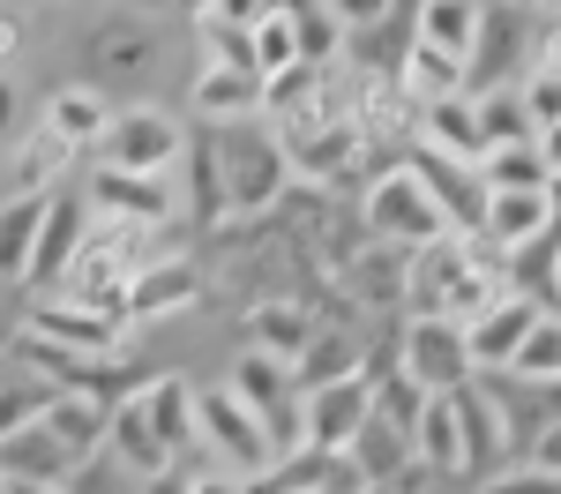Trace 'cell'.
Segmentation results:
<instances>
[{"label": "cell", "instance_id": "cell-1", "mask_svg": "<svg viewBox=\"0 0 561 494\" xmlns=\"http://www.w3.org/2000/svg\"><path fill=\"white\" fill-rule=\"evenodd\" d=\"M217 165H225V195H232V225H262L277 218V203L293 195V150L277 142L270 120H248V128H210Z\"/></svg>", "mask_w": 561, "mask_h": 494}, {"label": "cell", "instance_id": "cell-2", "mask_svg": "<svg viewBox=\"0 0 561 494\" xmlns=\"http://www.w3.org/2000/svg\"><path fill=\"white\" fill-rule=\"evenodd\" d=\"M195 150V128L180 120L173 105H150L135 97L113 113V128L98 142V173H121V180H173Z\"/></svg>", "mask_w": 561, "mask_h": 494}, {"label": "cell", "instance_id": "cell-3", "mask_svg": "<svg viewBox=\"0 0 561 494\" xmlns=\"http://www.w3.org/2000/svg\"><path fill=\"white\" fill-rule=\"evenodd\" d=\"M359 225H367V240L404 248V255H427V248H442V240L457 232L412 165H397V173H382V180H367V187H359Z\"/></svg>", "mask_w": 561, "mask_h": 494}, {"label": "cell", "instance_id": "cell-4", "mask_svg": "<svg viewBox=\"0 0 561 494\" xmlns=\"http://www.w3.org/2000/svg\"><path fill=\"white\" fill-rule=\"evenodd\" d=\"M397 367H404L427 398H457L465 382H479L465 322H449V314H404V330H397Z\"/></svg>", "mask_w": 561, "mask_h": 494}, {"label": "cell", "instance_id": "cell-5", "mask_svg": "<svg viewBox=\"0 0 561 494\" xmlns=\"http://www.w3.org/2000/svg\"><path fill=\"white\" fill-rule=\"evenodd\" d=\"M23 330H38V337H53L60 353H83V359H98V367H121L135 322L121 308H90V300H76V292H53V300L31 308Z\"/></svg>", "mask_w": 561, "mask_h": 494}, {"label": "cell", "instance_id": "cell-6", "mask_svg": "<svg viewBox=\"0 0 561 494\" xmlns=\"http://www.w3.org/2000/svg\"><path fill=\"white\" fill-rule=\"evenodd\" d=\"M531 45H539V15L479 8V45H472V68H465V97L524 83V76H531Z\"/></svg>", "mask_w": 561, "mask_h": 494}, {"label": "cell", "instance_id": "cell-7", "mask_svg": "<svg viewBox=\"0 0 561 494\" xmlns=\"http://www.w3.org/2000/svg\"><path fill=\"white\" fill-rule=\"evenodd\" d=\"M457 435H465V487H486L517 464V443H510V420H502V398L486 382H465L457 390Z\"/></svg>", "mask_w": 561, "mask_h": 494}, {"label": "cell", "instance_id": "cell-8", "mask_svg": "<svg viewBox=\"0 0 561 494\" xmlns=\"http://www.w3.org/2000/svg\"><path fill=\"white\" fill-rule=\"evenodd\" d=\"M547 300H531V292H502L494 308L465 322V345H472V367L479 375H517V353L539 337V322H547Z\"/></svg>", "mask_w": 561, "mask_h": 494}, {"label": "cell", "instance_id": "cell-9", "mask_svg": "<svg viewBox=\"0 0 561 494\" xmlns=\"http://www.w3.org/2000/svg\"><path fill=\"white\" fill-rule=\"evenodd\" d=\"M367 420H375V375H352V382H330V390L300 398V435L322 457H345L367 435Z\"/></svg>", "mask_w": 561, "mask_h": 494}, {"label": "cell", "instance_id": "cell-10", "mask_svg": "<svg viewBox=\"0 0 561 494\" xmlns=\"http://www.w3.org/2000/svg\"><path fill=\"white\" fill-rule=\"evenodd\" d=\"M90 68H98V90L105 83H142L150 68H158V31H150V15H135V8H113V15H98L90 23Z\"/></svg>", "mask_w": 561, "mask_h": 494}, {"label": "cell", "instance_id": "cell-11", "mask_svg": "<svg viewBox=\"0 0 561 494\" xmlns=\"http://www.w3.org/2000/svg\"><path fill=\"white\" fill-rule=\"evenodd\" d=\"M90 195H68V187H53V218H45L38 232V263H31V292L38 300H53L68 277H76V263H83V248H90Z\"/></svg>", "mask_w": 561, "mask_h": 494}, {"label": "cell", "instance_id": "cell-12", "mask_svg": "<svg viewBox=\"0 0 561 494\" xmlns=\"http://www.w3.org/2000/svg\"><path fill=\"white\" fill-rule=\"evenodd\" d=\"M180 210H187V203H180V173L173 180H121V173L90 180V218H105V225L158 232V225H173Z\"/></svg>", "mask_w": 561, "mask_h": 494}, {"label": "cell", "instance_id": "cell-13", "mask_svg": "<svg viewBox=\"0 0 561 494\" xmlns=\"http://www.w3.org/2000/svg\"><path fill=\"white\" fill-rule=\"evenodd\" d=\"M135 404H142V420L158 427V443L173 449V464H195V457H203V390H195L187 375H150V382L135 390Z\"/></svg>", "mask_w": 561, "mask_h": 494}, {"label": "cell", "instance_id": "cell-14", "mask_svg": "<svg viewBox=\"0 0 561 494\" xmlns=\"http://www.w3.org/2000/svg\"><path fill=\"white\" fill-rule=\"evenodd\" d=\"M113 113H121V105H113L98 83H60V90L38 105V128L53 135L68 158H83V150L98 158V142H105V128H113Z\"/></svg>", "mask_w": 561, "mask_h": 494}, {"label": "cell", "instance_id": "cell-15", "mask_svg": "<svg viewBox=\"0 0 561 494\" xmlns=\"http://www.w3.org/2000/svg\"><path fill=\"white\" fill-rule=\"evenodd\" d=\"M0 480H8V487H23V494H68L76 480H83V464L53 443V435H45V420H38V427H23V435H8V443H0Z\"/></svg>", "mask_w": 561, "mask_h": 494}, {"label": "cell", "instance_id": "cell-16", "mask_svg": "<svg viewBox=\"0 0 561 494\" xmlns=\"http://www.w3.org/2000/svg\"><path fill=\"white\" fill-rule=\"evenodd\" d=\"M479 240L510 263L524 248L554 240V187L547 195H486V218H479Z\"/></svg>", "mask_w": 561, "mask_h": 494}, {"label": "cell", "instance_id": "cell-17", "mask_svg": "<svg viewBox=\"0 0 561 494\" xmlns=\"http://www.w3.org/2000/svg\"><path fill=\"white\" fill-rule=\"evenodd\" d=\"M195 53L203 68H248L255 76V0H217V8H195Z\"/></svg>", "mask_w": 561, "mask_h": 494}, {"label": "cell", "instance_id": "cell-18", "mask_svg": "<svg viewBox=\"0 0 561 494\" xmlns=\"http://www.w3.org/2000/svg\"><path fill=\"white\" fill-rule=\"evenodd\" d=\"M45 218H53V187H15L0 203V285H31Z\"/></svg>", "mask_w": 561, "mask_h": 494}, {"label": "cell", "instance_id": "cell-19", "mask_svg": "<svg viewBox=\"0 0 561 494\" xmlns=\"http://www.w3.org/2000/svg\"><path fill=\"white\" fill-rule=\"evenodd\" d=\"M113 412H121V404L60 390V398H45V435H53V443L68 449L76 464H98V457L113 449Z\"/></svg>", "mask_w": 561, "mask_h": 494}, {"label": "cell", "instance_id": "cell-20", "mask_svg": "<svg viewBox=\"0 0 561 494\" xmlns=\"http://www.w3.org/2000/svg\"><path fill=\"white\" fill-rule=\"evenodd\" d=\"M404 165L427 180V195L442 203V218L457 225V232H479V218H486V180H479V165H457L442 150H412Z\"/></svg>", "mask_w": 561, "mask_h": 494}, {"label": "cell", "instance_id": "cell-21", "mask_svg": "<svg viewBox=\"0 0 561 494\" xmlns=\"http://www.w3.org/2000/svg\"><path fill=\"white\" fill-rule=\"evenodd\" d=\"M187 105H195L203 128H248V120H262V76H248V68H195Z\"/></svg>", "mask_w": 561, "mask_h": 494}, {"label": "cell", "instance_id": "cell-22", "mask_svg": "<svg viewBox=\"0 0 561 494\" xmlns=\"http://www.w3.org/2000/svg\"><path fill=\"white\" fill-rule=\"evenodd\" d=\"M337 285H345L352 308L389 314L404 292H412V255H404V248H382V240H367V248H359V263H352Z\"/></svg>", "mask_w": 561, "mask_h": 494}, {"label": "cell", "instance_id": "cell-23", "mask_svg": "<svg viewBox=\"0 0 561 494\" xmlns=\"http://www.w3.org/2000/svg\"><path fill=\"white\" fill-rule=\"evenodd\" d=\"M248 337H255V353L300 367V353L322 337V314L307 308V300H293V292H277V300H262V308L248 314Z\"/></svg>", "mask_w": 561, "mask_h": 494}, {"label": "cell", "instance_id": "cell-24", "mask_svg": "<svg viewBox=\"0 0 561 494\" xmlns=\"http://www.w3.org/2000/svg\"><path fill=\"white\" fill-rule=\"evenodd\" d=\"M195 300H203V269L187 263V255H158L128 285V322H158V314H180V308H195Z\"/></svg>", "mask_w": 561, "mask_h": 494}, {"label": "cell", "instance_id": "cell-25", "mask_svg": "<svg viewBox=\"0 0 561 494\" xmlns=\"http://www.w3.org/2000/svg\"><path fill=\"white\" fill-rule=\"evenodd\" d=\"M412 150H442L457 165H486V128H479L472 97H449V105H427L420 113V142Z\"/></svg>", "mask_w": 561, "mask_h": 494}, {"label": "cell", "instance_id": "cell-26", "mask_svg": "<svg viewBox=\"0 0 561 494\" xmlns=\"http://www.w3.org/2000/svg\"><path fill=\"white\" fill-rule=\"evenodd\" d=\"M180 203H187V218L195 225H232V195H225V165H217V142L210 128H195V150H187V165H180Z\"/></svg>", "mask_w": 561, "mask_h": 494}, {"label": "cell", "instance_id": "cell-27", "mask_svg": "<svg viewBox=\"0 0 561 494\" xmlns=\"http://www.w3.org/2000/svg\"><path fill=\"white\" fill-rule=\"evenodd\" d=\"M412 23H420V45H427V53L457 60V68H472L479 8H465V0H427V8H412Z\"/></svg>", "mask_w": 561, "mask_h": 494}, {"label": "cell", "instance_id": "cell-28", "mask_svg": "<svg viewBox=\"0 0 561 494\" xmlns=\"http://www.w3.org/2000/svg\"><path fill=\"white\" fill-rule=\"evenodd\" d=\"M486 195H547L554 187V165H547V150L539 142H517V150H486Z\"/></svg>", "mask_w": 561, "mask_h": 494}, {"label": "cell", "instance_id": "cell-29", "mask_svg": "<svg viewBox=\"0 0 561 494\" xmlns=\"http://www.w3.org/2000/svg\"><path fill=\"white\" fill-rule=\"evenodd\" d=\"M293 68H300V23H293V8L255 0V76L277 83V76H293Z\"/></svg>", "mask_w": 561, "mask_h": 494}, {"label": "cell", "instance_id": "cell-30", "mask_svg": "<svg viewBox=\"0 0 561 494\" xmlns=\"http://www.w3.org/2000/svg\"><path fill=\"white\" fill-rule=\"evenodd\" d=\"M472 105H479V128H486V150H517V142H539V120H531V105H524V83L486 90V97H472Z\"/></svg>", "mask_w": 561, "mask_h": 494}, {"label": "cell", "instance_id": "cell-31", "mask_svg": "<svg viewBox=\"0 0 561 494\" xmlns=\"http://www.w3.org/2000/svg\"><path fill=\"white\" fill-rule=\"evenodd\" d=\"M420 464L434 472H449V480H465V435H457V398H434L427 420H420Z\"/></svg>", "mask_w": 561, "mask_h": 494}, {"label": "cell", "instance_id": "cell-32", "mask_svg": "<svg viewBox=\"0 0 561 494\" xmlns=\"http://www.w3.org/2000/svg\"><path fill=\"white\" fill-rule=\"evenodd\" d=\"M427 390H420V382H412V375H404V367H389V375H375V420H389V427H397V435H412V443H420V420H427Z\"/></svg>", "mask_w": 561, "mask_h": 494}, {"label": "cell", "instance_id": "cell-33", "mask_svg": "<svg viewBox=\"0 0 561 494\" xmlns=\"http://www.w3.org/2000/svg\"><path fill=\"white\" fill-rule=\"evenodd\" d=\"M45 398H53L45 382H31L15 359H0V443H8V435H23V427H38Z\"/></svg>", "mask_w": 561, "mask_h": 494}, {"label": "cell", "instance_id": "cell-34", "mask_svg": "<svg viewBox=\"0 0 561 494\" xmlns=\"http://www.w3.org/2000/svg\"><path fill=\"white\" fill-rule=\"evenodd\" d=\"M517 382H561V314H547L539 337L517 353Z\"/></svg>", "mask_w": 561, "mask_h": 494}, {"label": "cell", "instance_id": "cell-35", "mask_svg": "<svg viewBox=\"0 0 561 494\" xmlns=\"http://www.w3.org/2000/svg\"><path fill=\"white\" fill-rule=\"evenodd\" d=\"M479 494H561V480H554V472H539L531 457H517V464H510L502 480H486Z\"/></svg>", "mask_w": 561, "mask_h": 494}, {"label": "cell", "instance_id": "cell-36", "mask_svg": "<svg viewBox=\"0 0 561 494\" xmlns=\"http://www.w3.org/2000/svg\"><path fill=\"white\" fill-rule=\"evenodd\" d=\"M15 150H23V173H31V180H23V187H45V180H53V173H60V158H68V150H60V142H53V135H23V142H15Z\"/></svg>", "mask_w": 561, "mask_h": 494}, {"label": "cell", "instance_id": "cell-37", "mask_svg": "<svg viewBox=\"0 0 561 494\" xmlns=\"http://www.w3.org/2000/svg\"><path fill=\"white\" fill-rule=\"evenodd\" d=\"M382 494H465V480H449V472H434V464H420V457H412V464H404Z\"/></svg>", "mask_w": 561, "mask_h": 494}, {"label": "cell", "instance_id": "cell-38", "mask_svg": "<svg viewBox=\"0 0 561 494\" xmlns=\"http://www.w3.org/2000/svg\"><path fill=\"white\" fill-rule=\"evenodd\" d=\"M524 105H531L539 135H547V128H561V83H554V76H524Z\"/></svg>", "mask_w": 561, "mask_h": 494}, {"label": "cell", "instance_id": "cell-39", "mask_svg": "<svg viewBox=\"0 0 561 494\" xmlns=\"http://www.w3.org/2000/svg\"><path fill=\"white\" fill-rule=\"evenodd\" d=\"M531 76H554L561 83V8L539 15V45H531Z\"/></svg>", "mask_w": 561, "mask_h": 494}, {"label": "cell", "instance_id": "cell-40", "mask_svg": "<svg viewBox=\"0 0 561 494\" xmlns=\"http://www.w3.org/2000/svg\"><path fill=\"white\" fill-rule=\"evenodd\" d=\"M8 142H23V90L0 76V150H8Z\"/></svg>", "mask_w": 561, "mask_h": 494}, {"label": "cell", "instance_id": "cell-41", "mask_svg": "<svg viewBox=\"0 0 561 494\" xmlns=\"http://www.w3.org/2000/svg\"><path fill=\"white\" fill-rule=\"evenodd\" d=\"M23 53V15L15 8H0V76H8V60Z\"/></svg>", "mask_w": 561, "mask_h": 494}, {"label": "cell", "instance_id": "cell-42", "mask_svg": "<svg viewBox=\"0 0 561 494\" xmlns=\"http://www.w3.org/2000/svg\"><path fill=\"white\" fill-rule=\"evenodd\" d=\"M142 494H195V472H187V464H173V472L142 480Z\"/></svg>", "mask_w": 561, "mask_h": 494}, {"label": "cell", "instance_id": "cell-43", "mask_svg": "<svg viewBox=\"0 0 561 494\" xmlns=\"http://www.w3.org/2000/svg\"><path fill=\"white\" fill-rule=\"evenodd\" d=\"M531 464H539V472H554V480H561V427H547V435L531 443Z\"/></svg>", "mask_w": 561, "mask_h": 494}, {"label": "cell", "instance_id": "cell-44", "mask_svg": "<svg viewBox=\"0 0 561 494\" xmlns=\"http://www.w3.org/2000/svg\"><path fill=\"white\" fill-rule=\"evenodd\" d=\"M539 150H547V165H554V180H561V128H547V135H539Z\"/></svg>", "mask_w": 561, "mask_h": 494}, {"label": "cell", "instance_id": "cell-45", "mask_svg": "<svg viewBox=\"0 0 561 494\" xmlns=\"http://www.w3.org/2000/svg\"><path fill=\"white\" fill-rule=\"evenodd\" d=\"M554 240H561V180H554Z\"/></svg>", "mask_w": 561, "mask_h": 494}, {"label": "cell", "instance_id": "cell-46", "mask_svg": "<svg viewBox=\"0 0 561 494\" xmlns=\"http://www.w3.org/2000/svg\"><path fill=\"white\" fill-rule=\"evenodd\" d=\"M554 314H561V269H554Z\"/></svg>", "mask_w": 561, "mask_h": 494}, {"label": "cell", "instance_id": "cell-47", "mask_svg": "<svg viewBox=\"0 0 561 494\" xmlns=\"http://www.w3.org/2000/svg\"><path fill=\"white\" fill-rule=\"evenodd\" d=\"M0 494H15V487H8V480H0Z\"/></svg>", "mask_w": 561, "mask_h": 494}]
</instances>
